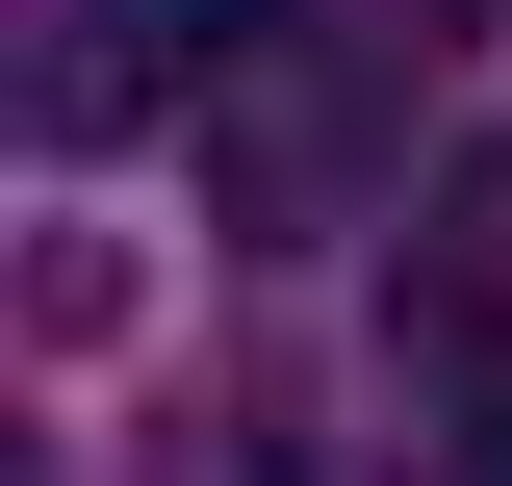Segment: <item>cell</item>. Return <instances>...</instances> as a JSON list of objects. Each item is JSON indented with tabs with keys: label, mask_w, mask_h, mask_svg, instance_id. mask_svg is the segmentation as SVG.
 <instances>
[{
	"label": "cell",
	"mask_w": 512,
	"mask_h": 486,
	"mask_svg": "<svg viewBox=\"0 0 512 486\" xmlns=\"http://www.w3.org/2000/svg\"><path fill=\"white\" fill-rule=\"evenodd\" d=\"M384 154H410V52L384 26H308V0H256L231 52H205V205H231L256 256H308L384 205Z\"/></svg>",
	"instance_id": "cell-1"
},
{
	"label": "cell",
	"mask_w": 512,
	"mask_h": 486,
	"mask_svg": "<svg viewBox=\"0 0 512 486\" xmlns=\"http://www.w3.org/2000/svg\"><path fill=\"white\" fill-rule=\"evenodd\" d=\"M256 0H26V154H128L154 103H205Z\"/></svg>",
	"instance_id": "cell-2"
},
{
	"label": "cell",
	"mask_w": 512,
	"mask_h": 486,
	"mask_svg": "<svg viewBox=\"0 0 512 486\" xmlns=\"http://www.w3.org/2000/svg\"><path fill=\"white\" fill-rule=\"evenodd\" d=\"M436 486H512V333L461 359V461H436Z\"/></svg>",
	"instance_id": "cell-3"
}]
</instances>
